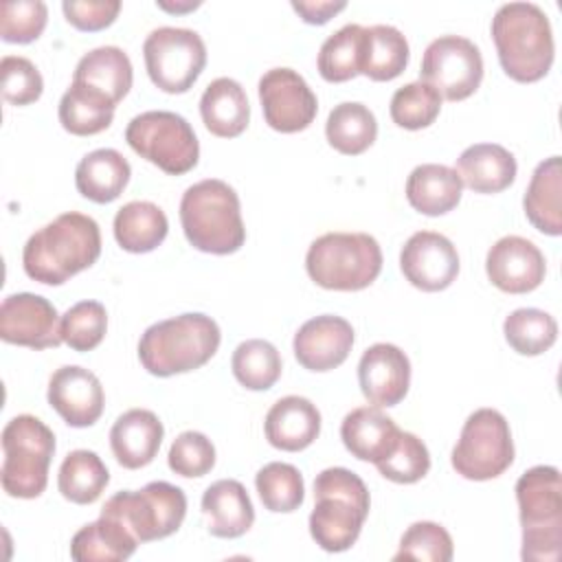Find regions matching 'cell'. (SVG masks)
Segmentation results:
<instances>
[{
  "instance_id": "42",
  "label": "cell",
  "mask_w": 562,
  "mask_h": 562,
  "mask_svg": "<svg viewBox=\"0 0 562 562\" xmlns=\"http://www.w3.org/2000/svg\"><path fill=\"white\" fill-rule=\"evenodd\" d=\"M375 468L384 479L408 485V483H417L428 474L430 454L426 443L417 435L402 430L393 450L382 461H378Z\"/></svg>"
},
{
  "instance_id": "8",
  "label": "cell",
  "mask_w": 562,
  "mask_h": 562,
  "mask_svg": "<svg viewBox=\"0 0 562 562\" xmlns=\"http://www.w3.org/2000/svg\"><path fill=\"white\" fill-rule=\"evenodd\" d=\"M2 490L13 498H37L55 454L53 430L35 415H15L2 430Z\"/></svg>"
},
{
  "instance_id": "46",
  "label": "cell",
  "mask_w": 562,
  "mask_h": 562,
  "mask_svg": "<svg viewBox=\"0 0 562 562\" xmlns=\"http://www.w3.org/2000/svg\"><path fill=\"white\" fill-rule=\"evenodd\" d=\"M167 463L180 476H204L215 465V446L206 435L198 430H184L173 439Z\"/></svg>"
},
{
  "instance_id": "15",
  "label": "cell",
  "mask_w": 562,
  "mask_h": 562,
  "mask_svg": "<svg viewBox=\"0 0 562 562\" xmlns=\"http://www.w3.org/2000/svg\"><path fill=\"white\" fill-rule=\"evenodd\" d=\"M0 338L31 349L59 347L64 342L61 318L55 305L40 294H9L0 305Z\"/></svg>"
},
{
  "instance_id": "13",
  "label": "cell",
  "mask_w": 562,
  "mask_h": 562,
  "mask_svg": "<svg viewBox=\"0 0 562 562\" xmlns=\"http://www.w3.org/2000/svg\"><path fill=\"white\" fill-rule=\"evenodd\" d=\"M419 75L443 99L463 101L481 86L483 57L468 37L441 35L426 46Z\"/></svg>"
},
{
  "instance_id": "17",
  "label": "cell",
  "mask_w": 562,
  "mask_h": 562,
  "mask_svg": "<svg viewBox=\"0 0 562 562\" xmlns=\"http://www.w3.org/2000/svg\"><path fill=\"white\" fill-rule=\"evenodd\" d=\"M485 272L498 290L525 294L542 283L547 263L533 241L520 235H505L487 250Z\"/></svg>"
},
{
  "instance_id": "45",
  "label": "cell",
  "mask_w": 562,
  "mask_h": 562,
  "mask_svg": "<svg viewBox=\"0 0 562 562\" xmlns=\"http://www.w3.org/2000/svg\"><path fill=\"white\" fill-rule=\"evenodd\" d=\"M48 9L42 0H15L0 7V37L9 44H29L46 29Z\"/></svg>"
},
{
  "instance_id": "39",
  "label": "cell",
  "mask_w": 562,
  "mask_h": 562,
  "mask_svg": "<svg viewBox=\"0 0 562 562\" xmlns=\"http://www.w3.org/2000/svg\"><path fill=\"white\" fill-rule=\"evenodd\" d=\"M231 369L237 382L250 391L270 389L281 375V356L277 347L261 338H250L237 345L231 358Z\"/></svg>"
},
{
  "instance_id": "31",
  "label": "cell",
  "mask_w": 562,
  "mask_h": 562,
  "mask_svg": "<svg viewBox=\"0 0 562 562\" xmlns=\"http://www.w3.org/2000/svg\"><path fill=\"white\" fill-rule=\"evenodd\" d=\"M167 231L165 211L147 200L127 202L114 215V239L127 252H151L165 241Z\"/></svg>"
},
{
  "instance_id": "18",
  "label": "cell",
  "mask_w": 562,
  "mask_h": 562,
  "mask_svg": "<svg viewBox=\"0 0 562 562\" xmlns=\"http://www.w3.org/2000/svg\"><path fill=\"white\" fill-rule=\"evenodd\" d=\"M46 397L57 415L72 428L92 426L105 404L99 378L79 364L59 367L48 380Z\"/></svg>"
},
{
  "instance_id": "38",
  "label": "cell",
  "mask_w": 562,
  "mask_h": 562,
  "mask_svg": "<svg viewBox=\"0 0 562 562\" xmlns=\"http://www.w3.org/2000/svg\"><path fill=\"white\" fill-rule=\"evenodd\" d=\"M503 334L507 345L520 356H540L558 338L555 318L538 307H520L514 310L505 323Z\"/></svg>"
},
{
  "instance_id": "6",
  "label": "cell",
  "mask_w": 562,
  "mask_h": 562,
  "mask_svg": "<svg viewBox=\"0 0 562 562\" xmlns=\"http://www.w3.org/2000/svg\"><path fill=\"white\" fill-rule=\"evenodd\" d=\"M525 562H555L562 551V479L553 465H533L516 481Z\"/></svg>"
},
{
  "instance_id": "16",
  "label": "cell",
  "mask_w": 562,
  "mask_h": 562,
  "mask_svg": "<svg viewBox=\"0 0 562 562\" xmlns=\"http://www.w3.org/2000/svg\"><path fill=\"white\" fill-rule=\"evenodd\" d=\"M402 274L411 285L424 292L446 290L459 274V255L454 244L435 231L413 233L400 252Z\"/></svg>"
},
{
  "instance_id": "25",
  "label": "cell",
  "mask_w": 562,
  "mask_h": 562,
  "mask_svg": "<svg viewBox=\"0 0 562 562\" xmlns=\"http://www.w3.org/2000/svg\"><path fill=\"white\" fill-rule=\"evenodd\" d=\"M516 158L496 143H476L457 158V173L474 193H498L516 178Z\"/></svg>"
},
{
  "instance_id": "7",
  "label": "cell",
  "mask_w": 562,
  "mask_h": 562,
  "mask_svg": "<svg viewBox=\"0 0 562 562\" xmlns=\"http://www.w3.org/2000/svg\"><path fill=\"white\" fill-rule=\"evenodd\" d=\"M305 270L325 290L356 292L378 279L382 248L369 233H325L310 244Z\"/></svg>"
},
{
  "instance_id": "48",
  "label": "cell",
  "mask_w": 562,
  "mask_h": 562,
  "mask_svg": "<svg viewBox=\"0 0 562 562\" xmlns=\"http://www.w3.org/2000/svg\"><path fill=\"white\" fill-rule=\"evenodd\" d=\"M66 20L79 31H101L110 26L119 11V0H64L61 2Z\"/></svg>"
},
{
  "instance_id": "2",
  "label": "cell",
  "mask_w": 562,
  "mask_h": 562,
  "mask_svg": "<svg viewBox=\"0 0 562 562\" xmlns=\"http://www.w3.org/2000/svg\"><path fill=\"white\" fill-rule=\"evenodd\" d=\"M492 40L505 75L514 81H538L553 64L551 24L533 2L501 4L492 18Z\"/></svg>"
},
{
  "instance_id": "40",
  "label": "cell",
  "mask_w": 562,
  "mask_h": 562,
  "mask_svg": "<svg viewBox=\"0 0 562 562\" xmlns=\"http://www.w3.org/2000/svg\"><path fill=\"white\" fill-rule=\"evenodd\" d=\"M255 487L263 507L279 514L299 509L305 498L301 472L292 463L283 461L266 463L255 476Z\"/></svg>"
},
{
  "instance_id": "19",
  "label": "cell",
  "mask_w": 562,
  "mask_h": 562,
  "mask_svg": "<svg viewBox=\"0 0 562 562\" xmlns=\"http://www.w3.org/2000/svg\"><path fill=\"white\" fill-rule=\"evenodd\" d=\"M294 356L307 371H331L340 367L353 347V327L336 314L305 321L294 334Z\"/></svg>"
},
{
  "instance_id": "10",
  "label": "cell",
  "mask_w": 562,
  "mask_h": 562,
  "mask_svg": "<svg viewBox=\"0 0 562 562\" xmlns=\"http://www.w3.org/2000/svg\"><path fill=\"white\" fill-rule=\"evenodd\" d=\"M101 514L119 518L138 542H151L180 529L187 516V496L178 485L151 481L136 492H116L105 501Z\"/></svg>"
},
{
  "instance_id": "5",
  "label": "cell",
  "mask_w": 562,
  "mask_h": 562,
  "mask_svg": "<svg viewBox=\"0 0 562 562\" xmlns=\"http://www.w3.org/2000/svg\"><path fill=\"white\" fill-rule=\"evenodd\" d=\"M180 224L189 244L202 252L231 255L246 241L239 198L217 178L200 180L182 193Z\"/></svg>"
},
{
  "instance_id": "22",
  "label": "cell",
  "mask_w": 562,
  "mask_h": 562,
  "mask_svg": "<svg viewBox=\"0 0 562 562\" xmlns=\"http://www.w3.org/2000/svg\"><path fill=\"white\" fill-rule=\"evenodd\" d=\"M263 432L277 450H305L321 432V413L307 397L285 395L266 413Z\"/></svg>"
},
{
  "instance_id": "34",
  "label": "cell",
  "mask_w": 562,
  "mask_h": 562,
  "mask_svg": "<svg viewBox=\"0 0 562 562\" xmlns=\"http://www.w3.org/2000/svg\"><path fill=\"white\" fill-rule=\"evenodd\" d=\"M408 64V42L404 33L391 24L364 26L360 75L373 81H391L404 72Z\"/></svg>"
},
{
  "instance_id": "21",
  "label": "cell",
  "mask_w": 562,
  "mask_h": 562,
  "mask_svg": "<svg viewBox=\"0 0 562 562\" xmlns=\"http://www.w3.org/2000/svg\"><path fill=\"white\" fill-rule=\"evenodd\" d=\"M162 422L147 408H130L116 417L110 428V448L116 461L127 470L145 468L158 454L162 443Z\"/></svg>"
},
{
  "instance_id": "3",
  "label": "cell",
  "mask_w": 562,
  "mask_h": 562,
  "mask_svg": "<svg viewBox=\"0 0 562 562\" xmlns=\"http://www.w3.org/2000/svg\"><path fill=\"white\" fill-rule=\"evenodd\" d=\"M220 340V327L211 316L187 312L149 325L138 340V360L151 375L169 378L206 364Z\"/></svg>"
},
{
  "instance_id": "12",
  "label": "cell",
  "mask_w": 562,
  "mask_h": 562,
  "mask_svg": "<svg viewBox=\"0 0 562 562\" xmlns=\"http://www.w3.org/2000/svg\"><path fill=\"white\" fill-rule=\"evenodd\" d=\"M143 57L156 88L169 94H182L206 66V46L191 29L160 26L145 37Z\"/></svg>"
},
{
  "instance_id": "9",
  "label": "cell",
  "mask_w": 562,
  "mask_h": 562,
  "mask_svg": "<svg viewBox=\"0 0 562 562\" xmlns=\"http://www.w3.org/2000/svg\"><path fill=\"white\" fill-rule=\"evenodd\" d=\"M127 145L165 173L191 171L200 158V143L191 123L169 110H149L134 116L125 130Z\"/></svg>"
},
{
  "instance_id": "26",
  "label": "cell",
  "mask_w": 562,
  "mask_h": 562,
  "mask_svg": "<svg viewBox=\"0 0 562 562\" xmlns=\"http://www.w3.org/2000/svg\"><path fill=\"white\" fill-rule=\"evenodd\" d=\"M200 116L211 134L220 138L239 136L250 121V105L241 83L231 77L213 79L202 92Z\"/></svg>"
},
{
  "instance_id": "37",
  "label": "cell",
  "mask_w": 562,
  "mask_h": 562,
  "mask_svg": "<svg viewBox=\"0 0 562 562\" xmlns=\"http://www.w3.org/2000/svg\"><path fill=\"white\" fill-rule=\"evenodd\" d=\"M362 40L364 26L345 24L331 33L318 50V72L325 81L342 83L360 75L362 66Z\"/></svg>"
},
{
  "instance_id": "1",
  "label": "cell",
  "mask_w": 562,
  "mask_h": 562,
  "mask_svg": "<svg viewBox=\"0 0 562 562\" xmlns=\"http://www.w3.org/2000/svg\"><path fill=\"white\" fill-rule=\"evenodd\" d=\"M101 255L99 224L83 213L70 211L35 231L22 250L24 272L44 285H61L90 268Z\"/></svg>"
},
{
  "instance_id": "20",
  "label": "cell",
  "mask_w": 562,
  "mask_h": 562,
  "mask_svg": "<svg viewBox=\"0 0 562 562\" xmlns=\"http://www.w3.org/2000/svg\"><path fill=\"white\" fill-rule=\"evenodd\" d=\"M358 382L362 395L371 404L397 406L408 393L411 360L400 347L375 342L364 349L358 362Z\"/></svg>"
},
{
  "instance_id": "23",
  "label": "cell",
  "mask_w": 562,
  "mask_h": 562,
  "mask_svg": "<svg viewBox=\"0 0 562 562\" xmlns=\"http://www.w3.org/2000/svg\"><path fill=\"white\" fill-rule=\"evenodd\" d=\"M400 428L382 413L380 406H360L345 415L340 424V439L345 448L360 461L378 463L397 443Z\"/></svg>"
},
{
  "instance_id": "33",
  "label": "cell",
  "mask_w": 562,
  "mask_h": 562,
  "mask_svg": "<svg viewBox=\"0 0 562 562\" xmlns=\"http://www.w3.org/2000/svg\"><path fill=\"white\" fill-rule=\"evenodd\" d=\"M116 103L103 92L72 81L59 101V123L75 136H92L110 127Z\"/></svg>"
},
{
  "instance_id": "43",
  "label": "cell",
  "mask_w": 562,
  "mask_h": 562,
  "mask_svg": "<svg viewBox=\"0 0 562 562\" xmlns=\"http://www.w3.org/2000/svg\"><path fill=\"white\" fill-rule=\"evenodd\" d=\"M108 331V314L99 301H79L61 316V340L75 351L101 345Z\"/></svg>"
},
{
  "instance_id": "41",
  "label": "cell",
  "mask_w": 562,
  "mask_h": 562,
  "mask_svg": "<svg viewBox=\"0 0 562 562\" xmlns=\"http://www.w3.org/2000/svg\"><path fill=\"white\" fill-rule=\"evenodd\" d=\"M391 119L404 130H422L435 123L441 110V94L426 81H411L391 97Z\"/></svg>"
},
{
  "instance_id": "44",
  "label": "cell",
  "mask_w": 562,
  "mask_h": 562,
  "mask_svg": "<svg viewBox=\"0 0 562 562\" xmlns=\"http://www.w3.org/2000/svg\"><path fill=\"white\" fill-rule=\"evenodd\" d=\"M454 544L450 533L430 520L413 522L402 540L393 560H422V562H450Z\"/></svg>"
},
{
  "instance_id": "49",
  "label": "cell",
  "mask_w": 562,
  "mask_h": 562,
  "mask_svg": "<svg viewBox=\"0 0 562 562\" xmlns=\"http://www.w3.org/2000/svg\"><path fill=\"white\" fill-rule=\"evenodd\" d=\"M347 7L345 0H292V9L307 24H325Z\"/></svg>"
},
{
  "instance_id": "24",
  "label": "cell",
  "mask_w": 562,
  "mask_h": 562,
  "mask_svg": "<svg viewBox=\"0 0 562 562\" xmlns=\"http://www.w3.org/2000/svg\"><path fill=\"white\" fill-rule=\"evenodd\" d=\"M202 512L215 538H239L255 522V507L246 487L235 479H220L202 494Z\"/></svg>"
},
{
  "instance_id": "28",
  "label": "cell",
  "mask_w": 562,
  "mask_h": 562,
  "mask_svg": "<svg viewBox=\"0 0 562 562\" xmlns=\"http://www.w3.org/2000/svg\"><path fill=\"white\" fill-rule=\"evenodd\" d=\"M525 215L544 235H562V162L560 156L542 160L522 198Z\"/></svg>"
},
{
  "instance_id": "27",
  "label": "cell",
  "mask_w": 562,
  "mask_h": 562,
  "mask_svg": "<svg viewBox=\"0 0 562 562\" xmlns=\"http://www.w3.org/2000/svg\"><path fill=\"white\" fill-rule=\"evenodd\" d=\"M463 182L457 169L439 162L417 165L406 180V200L422 215H443L461 200Z\"/></svg>"
},
{
  "instance_id": "30",
  "label": "cell",
  "mask_w": 562,
  "mask_h": 562,
  "mask_svg": "<svg viewBox=\"0 0 562 562\" xmlns=\"http://www.w3.org/2000/svg\"><path fill=\"white\" fill-rule=\"evenodd\" d=\"M140 542L114 516L101 514L83 525L70 540V558L77 562H121L127 560Z\"/></svg>"
},
{
  "instance_id": "11",
  "label": "cell",
  "mask_w": 562,
  "mask_h": 562,
  "mask_svg": "<svg viewBox=\"0 0 562 562\" xmlns=\"http://www.w3.org/2000/svg\"><path fill=\"white\" fill-rule=\"evenodd\" d=\"M514 461V441L507 419L496 408L474 411L452 448L450 463L468 481L501 476Z\"/></svg>"
},
{
  "instance_id": "4",
  "label": "cell",
  "mask_w": 562,
  "mask_h": 562,
  "mask_svg": "<svg viewBox=\"0 0 562 562\" xmlns=\"http://www.w3.org/2000/svg\"><path fill=\"white\" fill-rule=\"evenodd\" d=\"M314 509L310 533L329 553H340L356 544L369 516V490L364 481L347 468H327L314 479Z\"/></svg>"
},
{
  "instance_id": "32",
  "label": "cell",
  "mask_w": 562,
  "mask_h": 562,
  "mask_svg": "<svg viewBox=\"0 0 562 562\" xmlns=\"http://www.w3.org/2000/svg\"><path fill=\"white\" fill-rule=\"evenodd\" d=\"M132 61L119 46H99L86 53L72 75V81L86 83L114 103H119L132 88Z\"/></svg>"
},
{
  "instance_id": "47",
  "label": "cell",
  "mask_w": 562,
  "mask_h": 562,
  "mask_svg": "<svg viewBox=\"0 0 562 562\" xmlns=\"http://www.w3.org/2000/svg\"><path fill=\"white\" fill-rule=\"evenodd\" d=\"M2 97L13 105H29L42 97L44 79L37 66L20 55H4L0 61Z\"/></svg>"
},
{
  "instance_id": "50",
  "label": "cell",
  "mask_w": 562,
  "mask_h": 562,
  "mask_svg": "<svg viewBox=\"0 0 562 562\" xmlns=\"http://www.w3.org/2000/svg\"><path fill=\"white\" fill-rule=\"evenodd\" d=\"M158 7H160V9H165V11H176V13H180V11H189V9L200 7V2H191V0H189V2H184V4H178V2H176V4H171V2L160 0V2H158Z\"/></svg>"
},
{
  "instance_id": "36",
  "label": "cell",
  "mask_w": 562,
  "mask_h": 562,
  "mask_svg": "<svg viewBox=\"0 0 562 562\" xmlns=\"http://www.w3.org/2000/svg\"><path fill=\"white\" fill-rule=\"evenodd\" d=\"M110 483V472L101 457L92 450H72L64 457L57 474V487L61 496L77 505L94 503L105 485Z\"/></svg>"
},
{
  "instance_id": "29",
  "label": "cell",
  "mask_w": 562,
  "mask_h": 562,
  "mask_svg": "<svg viewBox=\"0 0 562 562\" xmlns=\"http://www.w3.org/2000/svg\"><path fill=\"white\" fill-rule=\"evenodd\" d=\"M130 176L132 167L127 158L112 147H101L79 160L75 169V187L83 198L97 204H108L123 193Z\"/></svg>"
},
{
  "instance_id": "35",
  "label": "cell",
  "mask_w": 562,
  "mask_h": 562,
  "mask_svg": "<svg viewBox=\"0 0 562 562\" xmlns=\"http://www.w3.org/2000/svg\"><path fill=\"white\" fill-rule=\"evenodd\" d=\"M325 136L336 151L358 156L373 145L378 136V121L364 103L342 101L329 112Z\"/></svg>"
},
{
  "instance_id": "14",
  "label": "cell",
  "mask_w": 562,
  "mask_h": 562,
  "mask_svg": "<svg viewBox=\"0 0 562 562\" xmlns=\"http://www.w3.org/2000/svg\"><path fill=\"white\" fill-rule=\"evenodd\" d=\"M259 101L266 123L283 134L305 130L318 112L316 94L292 68H272L263 72L259 79Z\"/></svg>"
}]
</instances>
